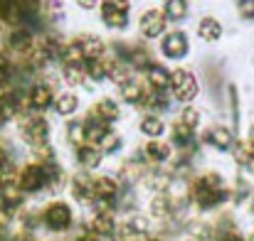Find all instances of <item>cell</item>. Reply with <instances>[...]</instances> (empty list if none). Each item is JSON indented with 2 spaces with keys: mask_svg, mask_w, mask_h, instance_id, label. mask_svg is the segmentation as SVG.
Returning <instances> with one entry per match:
<instances>
[{
  "mask_svg": "<svg viewBox=\"0 0 254 241\" xmlns=\"http://www.w3.org/2000/svg\"><path fill=\"white\" fill-rule=\"evenodd\" d=\"M230 197H232V190H227L220 172H205V175L195 177L190 185V199L200 209H215V207L225 204Z\"/></svg>",
  "mask_w": 254,
  "mask_h": 241,
  "instance_id": "cell-1",
  "label": "cell"
},
{
  "mask_svg": "<svg viewBox=\"0 0 254 241\" xmlns=\"http://www.w3.org/2000/svg\"><path fill=\"white\" fill-rule=\"evenodd\" d=\"M17 133H20V138H22L27 145L40 148V145H47V138H50V123H47V118H42L40 113H27V116L20 118Z\"/></svg>",
  "mask_w": 254,
  "mask_h": 241,
  "instance_id": "cell-2",
  "label": "cell"
},
{
  "mask_svg": "<svg viewBox=\"0 0 254 241\" xmlns=\"http://www.w3.org/2000/svg\"><path fill=\"white\" fill-rule=\"evenodd\" d=\"M72 222H74V212H72V207H69L67 202H62V199H55V202H50V204L42 209V224H45L50 232H55V234L67 232V229L72 227Z\"/></svg>",
  "mask_w": 254,
  "mask_h": 241,
  "instance_id": "cell-3",
  "label": "cell"
},
{
  "mask_svg": "<svg viewBox=\"0 0 254 241\" xmlns=\"http://www.w3.org/2000/svg\"><path fill=\"white\" fill-rule=\"evenodd\" d=\"M170 91H173V98L180 101V103H190L195 96H197V79L192 72L188 69H175L170 72Z\"/></svg>",
  "mask_w": 254,
  "mask_h": 241,
  "instance_id": "cell-4",
  "label": "cell"
},
{
  "mask_svg": "<svg viewBox=\"0 0 254 241\" xmlns=\"http://www.w3.org/2000/svg\"><path fill=\"white\" fill-rule=\"evenodd\" d=\"M17 185L22 192H42V190H50V180H47V170L37 162H30L25 165L20 172H17Z\"/></svg>",
  "mask_w": 254,
  "mask_h": 241,
  "instance_id": "cell-5",
  "label": "cell"
},
{
  "mask_svg": "<svg viewBox=\"0 0 254 241\" xmlns=\"http://www.w3.org/2000/svg\"><path fill=\"white\" fill-rule=\"evenodd\" d=\"M99 12H101V22L109 30H126L128 27V2L106 0L99 5Z\"/></svg>",
  "mask_w": 254,
  "mask_h": 241,
  "instance_id": "cell-6",
  "label": "cell"
},
{
  "mask_svg": "<svg viewBox=\"0 0 254 241\" xmlns=\"http://www.w3.org/2000/svg\"><path fill=\"white\" fill-rule=\"evenodd\" d=\"M72 45H74V49L79 52V57L86 62H94V59H101L104 57V52H106V45L101 42V37H96V35H91V32H82V35H77L74 40H72Z\"/></svg>",
  "mask_w": 254,
  "mask_h": 241,
  "instance_id": "cell-7",
  "label": "cell"
},
{
  "mask_svg": "<svg viewBox=\"0 0 254 241\" xmlns=\"http://www.w3.org/2000/svg\"><path fill=\"white\" fill-rule=\"evenodd\" d=\"M25 103H27V108H30L32 113L47 111V108L55 103V91H52V86L45 84V81L32 84L30 91H27V96H25Z\"/></svg>",
  "mask_w": 254,
  "mask_h": 241,
  "instance_id": "cell-8",
  "label": "cell"
},
{
  "mask_svg": "<svg viewBox=\"0 0 254 241\" xmlns=\"http://www.w3.org/2000/svg\"><path fill=\"white\" fill-rule=\"evenodd\" d=\"M166 25H168V17H166V12L163 10H146L143 15H141V20H138V30H141V35L146 37V40H156V37H161L163 32H166Z\"/></svg>",
  "mask_w": 254,
  "mask_h": 241,
  "instance_id": "cell-9",
  "label": "cell"
},
{
  "mask_svg": "<svg viewBox=\"0 0 254 241\" xmlns=\"http://www.w3.org/2000/svg\"><path fill=\"white\" fill-rule=\"evenodd\" d=\"M161 49H163V54H166L168 59H183V57H188V52H190L188 35H185L183 30L168 32V35L163 37V45H161Z\"/></svg>",
  "mask_w": 254,
  "mask_h": 241,
  "instance_id": "cell-10",
  "label": "cell"
},
{
  "mask_svg": "<svg viewBox=\"0 0 254 241\" xmlns=\"http://www.w3.org/2000/svg\"><path fill=\"white\" fill-rule=\"evenodd\" d=\"M35 37H32V32L27 30V27H15L10 35H7V47L15 52V54H20V57H27L30 52H32V47H35Z\"/></svg>",
  "mask_w": 254,
  "mask_h": 241,
  "instance_id": "cell-11",
  "label": "cell"
},
{
  "mask_svg": "<svg viewBox=\"0 0 254 241\" xmlns=\"http://www.w3.org/2000/svg\"><path fill=\"white\" fill-rule=\"evenodd\" d=\"M72 197L82 204H91L96 202V194H94V177H89L86 172H77L72 177Z\"/></svg>",
  "mask_w": 254,
  "mask_h": 241,
  "instance_id": "cell-12",
  "label": "cell"
},
{
  "mask_svg": "<svg viewBox=\"0 0 254 241\" xmlns=\"http://www.w3.org/2000/svg\"><path fill=\"white\" fill-rule=\"evenodd\" d=\"M202 141L207 145L217 148V150H230L235 145V136H232V131L227 126H212V128H207L205 136H202Z\"/></svg>",
  "mask_w": 254,
  "mask_h": 241,
  "instance_id": "cell-13",
  "label": "cell"
},
{
  "mask_svg": "<svg viewBox=\"0 0 254 241\" xmlns=\"http://www.w3.org/2000/svg\"><path fill=\"white\" fill-rule=\"evenodd\" d=\"M91 118L111 126L114 121H119V118H121V108H119V103H116V101H111V98H101V101H96V103H94V108H91Z\"/></svg>",
  "mask_w": 254,
  "mask_h": 241,
  "instance_id": "cell-14",
  "label": "cell"
},
{
  "mask_svg": "<svg viewBox=\"0 0 254 241\" xmlns=\"http://www.w3.org/2000/svg\"><path fill=\"white\" fill-rule=\"evenodd\" d=\"M94 194H96V202H109L114 204L116 202V194H119V182L114 177H94Z\"/></svg>",
  "mask_w": 254,
  "mask_h": 241,
  "instance_id": "cell-15",
  "label": "cell"
},
{
  "mask_svg": "<svg viewBox=\"0 0 254 241\" xmlns=\"http://www.w3.org/2000/svg\"><path fill=\"white\" fill-rule=\"evenodd\" d=\"M20 111H22V96H20V91H2L0 94V118L2 121L17 118Z\"/></svg>",
  "mask_w": 254,
  "mask_h": 241,
  "instance_id": "cell-16",
  "label": "cell"
},
{
  "mask_svg": "<svg viewBox=\"0 0 254 241\" xmlns=\"http://www.w3.org/2000/svg\"><path fill=\"white\" fill-rule=\"evenodd\" d=\"M89 229H91L99 239H104V237H114L119 227H116V219H114L111 212H96L94 219H91V224H89Z\"/></svg>",
  "mask_w": 254,
  "mask_h": 241,
  "instance_id": "cell-17",
  "label": "cell"
},
{
  "mask_svg": "<svg viewBox=\"0 0 254 241\" xmlns=\"http://www.w3.org/2000/svg\"><path fill=\"white\" fill-rule=\"evenodd\" d=\"M0 204L7 209H17L22 204V190H20L17 180L0 182Z\"/></svg>",
  "mask_w": 254,
  "mask_h": 241,
  "instance_id": "cell-18",
  "label": "cell"
},
{
  "mask_svg": "<svg viewBox=\"0 0 254 241\" xmlns=\"http://www.w3.org/2000/svg\"><path fill=\"white\" fill-rule=\"evenodd\" d=\"M146 81H148L151 91L163 94V89L170 86V72L163 67V64H151V67L146 69Z\"/></svg>",
  "mask_w": 254,
  "mask_h": 241,
  "instance_id": "cell-19",
  "label": "cell"
},
{
  "mask_svg": "<svg viewBox=\"0 0 254 241\" xmlns=\"http://www.w3.org/2000/svg\"><path fill=\"white\" fill-rule=\"evenodd\" d=\"M84 128H86V143H89V145H96V148H101V143L114 133L109 123H101V121H94V118L86 121Z\"/></svg>",
  "mask_w": 254,
  "mask_h": 241,
  "instance_id": "cell-20",
  "label": "cell"
},
{
  "mask_svg": "<svg viewBox=\"0 0 254 241\" xmlns=\"http://www.w3.org/2000/svg\"><path fill=\"white\" fill-rule=\"evenodd\" d=\"M197 37L202 40V42H217L220 37H222V25H220V20L217 17H202L200 22H197Z\"/></svg>",
  "mask_w": 254,
  "mask_h": 241,
  "instance_id": "cell-21",
  "label": "cell"
},
{
  "mask_svg": "<svg viewBox=\"0 0 254 241\" xmlns=\"http://www.w3.org/2000/svg\"><path fill=\"white\" fill-rule=\"evenodd\" d=\"M52 106H55V113H57V116H72V113H77V108H79V96L72 94V91L57 94Z\"/></svg>",
  "mask_w": 254,
  "mask_h": 241,
  "instance_id": "cell-22",
  "label": "cell"
},
{
  "mask_svg": "<svg viewBox=\"0 0 254 241\" xmlns=\"http://www.w3.org/2000/svg\"><path fill=\"white\" fill-rule=\"evenodd\" d=\"M141 182H143V187H146L148 192L166 194L170 187V175L168 172H146V175L141 177Z\"/></svg>",
  "mask_w": 254,
  "mask_h": 241,
  "instance_id": "cell-23",
  "label": "cell"
},
{
  "mask_svg": "<svg viewBox=\"0 0 254 241\" xmlns=\"http://www.w3.org/2000/svg\"><path fill=\"white\" fill-rule=\"evenodd\" d=\"M121 98L131 106H141L143 98H146V89L141 86V81L128 79L126 84H121Z\"/></svg>",
  "mask_w": 254,
  "mask_h": 241,
  "instance_id": "cell-24",
  "label": "cell"
},
{
  "mask_svg": "<svg viewBox=\"0 0 254 241\" xmlns=\"http://www.w3.org/2000/svg\"><path fill=\"white\" fill-rule=\"evenodd\" d=\"M143 158L151 162H168L170 160V145L163 141H148L143 145Z\"/></svg>",
  "mask_w": 254,
  "mask_h": 241,
  "instance_id": "cell-25",
  "label": "cell"
},
{
  "mask_svg": "<svg viewBox=\"0 0 254 241\" xmlns=\"http://www.w3.org/2000/svg\"><path fill=\"white\" fill-rule=\"evenodd\" d=\"M101 158H104V153L96 148V145H82V148H77V162L86 167V170H94V167H99L101 165Z\"/></svg>",
  "mask_w": 254,
  "mask_h": 241,
  "instance_id": "cell-26",
  "label": "cell"
},
{
  "mask_svg": "<svg viewBox=\"0 0 254 241\" xmlns=\"http://www.w3.org/2000/svg\"><path fill=\"white\" fill-rule=\"evenodd\" d=\"M138 128H141V133L148 136L151 141H158V138L166 133V123H163L161 116H143L141 123H138Z\"/></svg>",
  "mask_w": 254,
  "mask_h": 241,
  "instance_id": "cell-27",
  "label": "cell"
},
{
  "mask_svg": "<svg viewBox=\"0 0 254 241\" xmlns=\"http://www.w3.org/2000/svg\"><path fill=\"white\" fill-rule=\"evenodd\" d=\"M151 214L156 219H170L175 214V207L170 202V194H156L151 199Z\"/></svg>",
  "mask_w": 254,
  "mask_h": 241,
  "instance_id": "cell-28",
  "label": "cell"
},
{
  "mask_svg": "<svg viewBox=\"0 0 254 241\" xmlns=\"http://www.w3.org/2000/svg\"><path fill=\"white\" fill-rule=\"evenodd\" d=\"M235 162L240 167H254V143L247 138V141H240L235 143Z\"/></svg>",
  "mask_w": 254,
  "mask_h": 241,
  "instance_id": "cell-29",
  "label": "cell"
},
{
  "mask_svg": "<svg viewBox=\"0 0 254 241\" xmlns=\"http://www.w3.org/2000/svg\"><path fill=\"white\" fill-rule=\"evenodd\" d=\"M62 79L67 81L69 86H82L86 81V67L82 62H72V64H64V74Z\"/></svg>",
  "mask_w": 254,
  "mask_h": 241,
  "instance_id": "cell-30",
  "label": "cell"
},
{
  "mask_svg": "<svg viewBox=\"0 0 254 241\" xmlns=\"http://www.w3.org/2000/svg\"><path fill=\"white\" fill-rule=\"evenodd\" d=\"M106 79L116 81L119 86H121V84H126V81L131 79V74H128V67H126V62H119V59L109 62V64H106Z\"/></svg>",
  "mask_w": 254,
  "mask_h": 241,
  "instance_id": "cell-31",
  "label": "cell"
},
{
  "mask_svg": "<svg viewBox=\"0 0 254 241\" xmlns=\"http://www.w3.org/2000/svg\"><path fill=\"white\" fill-rule=\"evenodd\" d=\"M175 121H178L180 126H185L188 131H195V128L200 126V111H197V108H192V106H185Z\"/></svg>",
  "mask_w": 254,
  "mask_h": 241,
  "instance_id": "cell-32",
  "label": "cell"
},
{
  "mask_svg": "<svg viewBox=\"0 0 254 241\" xmlns=\"http://www.w3.org/2000/svg\"><path fill=\"white\" fill-rule=\"evenodd\" d=\"M0 20L2 22H20L22 20V10H20V2H0Z\"/></svg>",
  "mask_w": 254,
  "mask_h": 241,
  "instance_id": "cell-33",
  "label": "cell"
},
{
  "mask_svg": "<svg viewBox=\"0 0 254 241\" xmlns=\"http://www.w3.org/2000/svg\"><path fill=\"white\" fill-rule=\"evenodd\" d=\"M67 138H69V143L74 145V148H82L86 145V128L82 121H74V123H69V128H67Z\"/></svg>",
  "mask_w": 254,
  "mask_h": 241,
  "instance_id": "cell-34",
  "label": "cell"
},
{
  "mask_svg": "<svg viewBox=\"0 0 254 241\" xmlns=\"http://www.w3.org/2000/svg\"><path fill=\"white\" fill-rule=\"evenodd\" d=\"M188 2H180V0H170L166 2V7H163V12H166V17L168 20H185L188 17Z\"/></svg>",
  "mask_w": 254,
  "mask_h": 241,
  "instance_id": "cell-35",
  "label": "cell"
},
{
  "mask_svg": "<svg viewBox=\"0 0 254 241\" xmlns=\"http://www.w3.org/2000/svg\"><path fill=\"white\" fill-rule=\"evenodd\" d=\"M84 67H86V77H89L91 81H96V84H99V81L106 79V62H104V59L86 62Z\"/></svg>",
  "mask_w": 254,
  "mask_h": 241,
  "instance_id": "cell-36",
  "label": "cell"
},
{
  "mask_svg": "<svg viewBox=\"0 0 254 241\" xmlns=\"http://www.w3.org/2000/svg\"><path fill=\"white\" fill-rule=\"evenodd\" d=\"M173 143H178L180 148L190 145V143H192V131H188L185 126H180V123L175 121V123H173Z\"/></svg>",
  "mask_w": 254,
  "mask_h": 241,
  "instance_id": "cell-37",
  "label": "cell"
},
{
  "mask_svg": "<svg viewBox=\"0 0 254 241\" xmlns=\"http://www.w3.org/2000/svg\"><path fill=\"white\" fill-rule=\"evenodd\" d=\"M250 197H252V187H250V182H247V180H242V177H240V180H237V187L232 190V199H235L237 204H242V202H245V199H250Z\"/></svg>",
  "mask_w": 254,
  "mask_h": 241,
  "instance_id": "cell-38",
  "label": "cell"
},
{
  "mask_svg": "<svg viewBox=\"0 0 254 241\" xmlns=\"http://www.w3.org/2000/svg\"><path fill=\"white\" fill-rule=\"evenodd\" d=\"M190 234L195 241H210L215 234H212V227L210 224H192L190 227Z\"/></svg>",
  "mask_w": 254,
  "mask_h": 241,
  "instance_id": "cell-39",
  "label": "cell"
},
{
  "mask_svg": "<svg viewBox=\"0 0 254 241\" xmlns=\"http://www.w3.org/2000/svg\"><path fill=\"white\" fill-rule=\"evenodd\" d=\"M35 160L37 165H52L55 160V150L50 148V145H40V148H35Z\"/></svg>",
  "mask_w": 254,
  "mask_h": 241,
  "instance_id": "cell-40",
  "label": "cell"
},
{
  "mask_svg": "<svg viewBox=\"0 0 254 241\" xmlns=\"http://www.w3.org/2000/svg\"><path fill=\"white\" fill-rule=\"evenodd\" d=\"M42 12H50L47 20H52V22H60V20L64 17V10H62L60 2H45V5H42Z\"/></svg>",
  "mask_w": 254,
  "mask_h": 241,
  "instance_id": "cell-41",
  "label": "cell"
},
{
  "mask_svg": "<svg viewBox=\"0 0 254 241\" xmlns=\"http://www.w3.org/2000/svg\"><path fill=\"white\" fill-rule=\"evenodd\" d=\"M121 145H124V141H121V136H116V133H111V136H109V138H106V141L101 143V148H99V150H101V153H116V150H119Z\"/></svg>",
  "mask_w": 254,
  "mask_h": 241,
  "instance_id": "cell-42",
  "label": "cell"
},
{
  "mask_svg": "<svg viewBox=\"0 0 254 241\" xmlns=\"http://www.w3.org/2000/svg\"><path fill=\"white\" fill-rule=\"evenodd\" d=\"M126 224H128V227H131V229H133L136 234H141V237H143V234H146V232L151 229V222H148L146 217H131V219H128Z\"/></svg>",
  "mask_w": 254,
  "mask_h": 241,
  "instance_id": "cell-43",
  "label": "cell"
},
{
  "mask_svg": "<svg viewBox=\"0 0 254 241\" xmlns=\"http://www.w3.org/2000/svg\"><path fill=\"white\" fill-rule=\"evenodd\" d=\"M10 77H12V67H10V62L0 54V89L10 81Z\"/></svg>",
  "mask_w": 254,
  "mask_h": 241,
  "instance_id": "cell-44",
  "label": "cell"
},
{
  "mask_svg": "<svg viewBox=\"0 0 254 241\" xmlns=\"http://www.w3.org/2000/svg\"><path fill=\"white\" fill-rule=\"evenodd\" d=\"M237 10H240V15L245 20H254V2H240Z\"/></svg>",
  "mask_w": 254,
  "mask_h": 241,
  "instance_id": "cell-45",
  "label": "cell"
},
{
  "mask_svg": "<svg viewBox=\"0 0 254 241\" xmlns=\"http://www.w3.org/2000/svg\"><path fill=\"white\" fill-rule=\"evenodd\" d=\"M220 241H245V237H242V234H237V232H225Z\"/></svg>",
  "mask_w": 254,
  "mask_h": 241,
  "instance_id": "cell-46",
  "label": "cell"
},
{
  "mask_svg": "<svg viewBox=\"0 0 254 241\" xmlns=\"http://www.w3.org/2000/svg\"><path fill=\"white\" fill-rule=\"evenodd\" d=\"M5 162H10V158H7V153H5V148L0 145V165H5Z\"/></svg>",
  "mask_w": 254,
  "mask_h": 241,
  "instance_id": "cell-47",
  "label": "cell"
},
{
  "mask_svg": "<svg viewBox=\"0 0 254 241\" xmlns=\"http://www.w3.org/2000/svg\"><path fill=\"white\" fill-rule=\"evenodd\" d=\"M79 7H84V10H91V7H96V2H89V0H86V2H79Z\"/></svg>",
  "mask_w": 254,
  "mask_h": 241,
  "instance_id": "cell-48",
  "label": "cell"
},
{
  "mask_svg": "<svg viewBox=\"0 0 254 241\" xmlns=\"http://www.w3.org/2000/svg\"><path fill=\"white\" fill-rule=\"evenodd\" d=\"M250 141H252V143H254V126H252V128H250Z\"/></svg>",
  "mask_w": 254,
  "mask_h": 241,
  "instance_id": "cell-49",
  "label": "cell"
},
{
  "mask_svg": "<svg viewBox=\"0 0 254 241\" xmlns=\"http://www.w3.org/2000/svg\"><path fill=\"white\" fill-rule=\"evenodd\" d=\"M146 241H163V239H158V237H151V239H146Z\"/></svg>",
  "mask_w": 254,
  "mask_h": 241,
  "instance_id": "cell-50",
  "label": "cell"
},
{
  "mask_svg": "<svg viewBox=\"0 0 254 241\" xmlns=\"http://www.w3.org/2000/svg\"><path fill=\"white\" fill-rule=\"evenodd\" d=\"M252 214H254V197H252Z\"/></svg>",
  "mask_w": 254,
  "mask_h": 241,
  "instance_id": "cell-51",
  "label": "cell"
},
{
  "mask_svg": "<svg viewBox=\"0 0 254 241\" xmlns=\"http://www.w3.org/2000/svg\"><path fill=\"white\" fill-rule=\"evenodd\" d=\"M250 241H254V234H252V239H250Z\"/></svg>",
  "mask_w": 254,
  "mask_h": 241,
  "instance_id": "cell-52",
  "label": "cell"
},
{
  "mask_svg": "<svg viewBox=\"0 0 254 241\" xmlns=\"http://www.w3.org/2000/svg\"><path fill=\"white\" fill-rule=\"evenodd\" d=\"M188 241H195V239H188Z\"/></svg>",
  "mask_w": 254,
  "mask_h": 241,
  "instance_id": "cell-53",
  "label": "cell"
},
{
  "mask_svg": "<svg viewBox=\"0 0 254 241\" xmlns=\"http://www.w3.org/2000/svg\"><path fill=\"white\" fill-rule=\"evenodd\" d=\"M252 170H254V167H252Z\"/></svg>",
  "mask_w": 254,
  "mask_h": 241,
  "instance_id": "cell-54",
  "label": "cell"
}]
</instances>
